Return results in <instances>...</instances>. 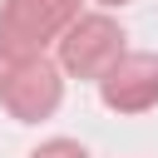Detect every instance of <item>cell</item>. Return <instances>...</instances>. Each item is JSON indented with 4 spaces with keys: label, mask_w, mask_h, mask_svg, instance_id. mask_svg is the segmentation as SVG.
<instances>
[{
    "label": "cell",
    "mask_w": 158,
    "mask_h": 158,
    "mask_svg": "<svg viewBox=\"0 0 158 158\" xmlns=\"http://www.w3.org/2000/svg\"><path fill=\"white\" fill-rule=\"evenodd\" d=\"M79 20V0H5L0 5V64L44 59L49 44Z\"/></svg>",
    "instance_id": "obj_1"
},
{
    "label": "cell",
    "mask_w": 158,
    "mask_h": 158,
    "mask_svg": "<svg viewBox=\"0 0 158 158\" xmlns=\"http://www.w3.org/2000/svg\"><path fill=\"white\" fill-rule=\"evenodd\" d=\"M123 40H128V35H123V25H118L114 15H104V10L79 15V20L64 30V40H59V69L74 74V79H94V84H99V79L128 54Z\"/></svg>",
    "instance_id": "obj_2"
},
{
    "label": "cell",
    "mask_w": 158,
    "mask_h": 158,
    "mask_svg": "<svg viewBox=\"0 0 158 158\" xmlns=\"http://www.w3.org/2000/svg\"><path fill=\"white\" fill-rule=\"evenodd\" d=\"M64 104V69L49 59H25L0 69V109L20 123H40Z\"/></svg>",
    "instance_id": "obj_3"
},
{
    "label": "cell",
    "mask_w": 158,
    "mask_h": 158,
    "mask_svg": "<svg viewBox=\"0 0 158 158\" xmlns=\"http://www.w3.org/2000/svg\"><path fill=\"white\" fill-rule=\"evenodd\" d=\"M99 99L114 114H148V109H158V54L153 49H128L99 79Z\"/></svg>",
    "instance_id": "obj_4"
},
{
    "label": "cell",
    "mask_w": 158,
    "mask_h": 158,
    "mask_svg": "<svg viewBox=\"0 0 158 158\" xmlns=\"http://www.w3.org/2000/svg\"><path fill=\"white\" fill-rule=\"evenodd\" d=\"M30 158H89V148L74 143V138H49V143H40Z\"/></svg>",
    "instance_id": "obj_5"
},
{
    "label": "cell",
    "mask_w": 158,
    "mask_h": 158,
    "mask_svg": "<svg viewBox=\"0 0 158 158\" xmlns=\"http://www.w3.org/2000/svg\"><path fill=\"white\" fill-rule=\"evenodd\" d=\"M99 5H109V10H114V5H128V0H99Z\"/></svg>",
    "instance_id": "obj_6"
}]
</instances>
